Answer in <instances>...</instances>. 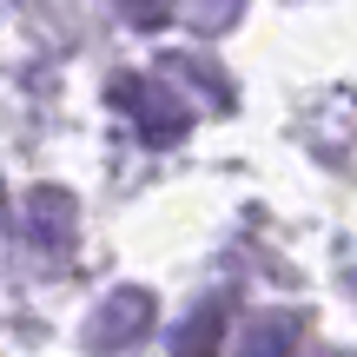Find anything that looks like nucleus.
Segmentation results:
<instances>
[{"instance_id": "f257e3e1", "label": "nucleus", "mask_w": 357, "mask_h": 357, "mask_svg": "<svg viewBox=\"0 0 357 357\" xmlns=\"http://www.w3.org/2000/svg\"><path fill=\"white\" fill-rule=\"evenodd\" d=\"M113 100L126 106V119L139 126V139H146V146H172V139H185V126H192L185 100H178V79L126 73V79L113 86Z\"/></svg>"}, {"instance_id": "f03ea898", "label": "nucleus", "mask_w": 357, "mask_h": 357, "mask_svg": "<svg viewBox=\"0 0 357 357\" xmlns=\"http://www.w3.org/2000/svg\"><path fill=\"white\" fill-rule=\"evenodd\" d=\"M146 324H153V298L146 291H113L93 311L86 337H93V351H119V344H132V337H146Z\"/></svg>"}, {"instance_id": "20e7f679", "label": "nucleus", "mask_w": 357, "mask_h": 357, "mask_svg": "<svg viewBox=\"0 0 357 357\" xmlns=\"http://www.w3.org/2000/svg\"><path fill=\"white\" fill-rule=\"evenodd\" d=\"M218 337H225V311H218V305H199L172 331V357H218Z\"/></svg>"}, {"instance_id": "7ed1b4c3", "label": "nucleus", "mask_w": 357, "mask_h": 357, "mask_svg": "<svg viewBox=\"0 0 357 357\" xmlns=\"http://www.w3.org/2000/svg\"><path fill=\"white\" fill-rule=\"evenodd\" d=\"M20 218H26V238L40 245V252H60L66 238H73V192H60V185H40V192H26V205H20Z\"/></svg>"}, {"instance_id": "0eeeda50", "label": "nucleus", "mask_w": 357, "mask_h": 357, "mask_svg": "<svg viewBox=\"0 0 357 357\" xmlns=\"http://www.w3.org/2000/svg\"><path fill=\"white\" fill-rule=\"evenodd\" d=\"M132 26H166V0H119Z\"/></svg>"}, {"instance_id": "39448f33", "label": "nucleus", "mask_w": 357, "mask_h": 357, "mask_svg": "<svg viewBox=\"0 0 357 357\" xmlns=\"http://www.w3.org/2000/svg\"><path fill=\"white\" fill-rule=\"evenodd\" d=\"M291 344H298V318H284V311H265V318L245 331L238 357H284Z\"/></svg>"}, {"instance_id": "423d86ee", "label": "nucleus", "mask_w": 357, "mask_h": 357, "mask_svg": "<svg viewBox=\"0 0 357 357\" xmlns=\"http://www.w3.org/2000/svg\"><path fill=\"white\" fill-rule=\"evenodd\" d=\"M172 7H178V20L199 26V33H218V26L238 20V0H172Z\"/></svg>"}]
</instances>
